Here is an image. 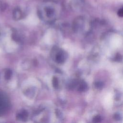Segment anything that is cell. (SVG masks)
Here are the masks:
<instances>
[{
	"label": "cell",
	"mask_w": 123,
	"mask_h": 123,
	"mask_svg": "<svg viewBox=\"0 0 123 123\" xmlns=\"http://www.w3.org/2000/svg\"><path fill=\"white\" fill-rule=\"evenodd\" d=\"M95 86L98 89H101L103 86V84L101 82H97L95 84Z\"/></svg>",
	"instance_id": "7c38bea8"
},
{
	"label": "cell",
	"mask_w": 123,
	"mask_h": 123,
	"mask_svg": "<svg viewBox=\"0 0 123 123\" xmlns=\"http://www.w3.org/2000/svg\"><path fill=\"white\" fill-rule=\"evenodd\" d=\"M13 17L15 19L18 20V19H20L22 18V16H23V13L22 11L19 9H15V10L13 12Z\"/></svg>",
	"instance_id": "30bf717a"
},
{
	"label": "cell",
	"mask_w": 123,
	"mask_h": 123,
	"mask_svg": "<svg viewBox=\"0 0 123 123\" xmlns=\"http://www.w3.org/2000/svg\"><path fill=\"white\" fill-rule=\"evenodd\" d=\"M51 84L52 87L55 89H59L62 87V78L59 75H54L52 78Z\"/></svg>",
	"instance_id": "ba28073f"
},
{
	"label": "cell",
	"mask_w": 123,
	"mask_h": 123,
	"mask_svg": "<svg viewBox=\"0 0 123 123\" xmlns=\"http://www.w3.org/2000/svg\"><path fill=\"white\" fill-rule=\"evenodd\" d=\"M122 57L120 54H118L116 55L115 57V60H116V61L119 62L122 61Z\"/></svg>",
	"instance_id": "5bb4252c"
},
{
	"label": "cell",
	"mask_w": 123,
	"mask_h": 123,
	"mask_svg": "<svg viewBox=\"0 0 123 123\" xmlns=\"http://www.w3.org/2000/svg\"><path fill=\"white\" fill-rule=\"evenodd\" d=\"M76 88L79 92H84L87 90L88 86L85 82L79 81Z\"/></svg>",
	"instance_id": "9c48e42d"
},
{
	"label": "cell",
	"mask_w": 123,
	"mask_h": 123,
	"mask_svg": "<svg viewBox=\"0 0 123 123\" xmlns=\"http://www.w3.org/2000/svg\"><path fill=\"white\" fill-rule=\"evenodd\" d=\"M51 113L50 111L46 108H42L36 111L33 118L37 122H47L50 119Z\"/></svg>",
	"instance_id": "3957f363"
},
{
	"label": "cell",
	"mask_w": 123,
	"mask_h": 123,
	"mask_svg": "<svg viewBox=\"0 0 123 123\" xmlns=\"http://www.w3.org/2000/svg\"><path fill=\"white\" fill-rule=\"evenodd\" d=\"M61 10V5L56 1L47 0L39 6L38 15L44 22L51 23L59 17Z\"/></svg>",
	"instance_id": "6da1fadb"
},
{
	"label": "cell",
	"mask_w": 123,
	"mask_h": 123,
	"mask_svg": "<svg viewBox=\"0 0 123 123\" xmlns=\"http://www.w3.org/2000/svg\"><path fill=\"white\" fill-rule=\"evenodd\" d=\"M117 14L120 17H123V7L120 8L118 10L117 12Z\"/></svg>",
	"instance_id": "4fadbf2b"
},
{
	"label": "cell",
	"mask_w": 123,
	"mask_h": 123,
	"mask_svg": "<svg viewBox=\"0 0 123 123\" xmlns=\"http://www.w3.org/2000/svg\"><path fill=\"white\" fill-rule=\"evenodd\" d=\"M102 118L100 115H96L93 118V122L94 123H99L101 121Z\"/></svg>",
	"instance_id": "8fae6325"
},
{
	"label": "cell",
	"mask_w": 123,
	"mask_h": 123,
	"mask_svg": "<svg viewBox=\"0 0 123 123\" xmlns=\"http://www.w3.org/2000/svg\"><path fill=\"white\" fill-rule=\"evenodd\" d=\"M14 72L9 68L3 69L0 73V81L5 85L9 86L15 79Z\"/></svg>",
	"instance_id": "277c9868"
},
{
	"label": "cell",
	"mask_w": 123,
	"mask_h": 123,
	"mask_svg": "<svg viewBox=\"0 0 123 123\" xmlns=\"http://www.w3.org/2000/svg\"><path fill=\"white\" fill-rule=\"evenodd\" d=\"M50 55L52 60L58 64H63L68 57L66 51L58 46H55L52 48Z\"/></svg>",
	"instance_id": "7a4b0ae2"
},
{
	"label": "cell",
	"mask_w": 123,
	"mask_h": 123,
	"mask_svg": "<svg viewBox=\"0 0 123 123\" xmlns=\"http://www.w3.org/2000/svg\"><path fill=\"white\" fill-rule=\"evenodd\" d=\"M114 118L115 119V120H120L121 119V116L118 114H115L114 115Z\"/></svg>",
	"instance_id": "9a60e30c"
},
{
	"label": "cell",
	"mask_w": 123,
	"mask_h": 123,
	"mask_svg": "<svg viewBox=\"0 0 123 123\" xmlns=\"http://www.w3.org/2000/svg\"><path fill=\"white\" fill-rule=\"evenodd\" d=\"M10 106V102L8 96L5 92L0 90V117L8 111Z\"/></svg>",
	"instance_id": "5b68a950"
},
{
	"label": "cell",
	"mask_w": 123,
	"mask_h": 123,
	"mask_svg": "<svg viewBox=\"0 0 123 123\" xmlns=\"http://www.w3.org/2000/svg\"><path fill=\"white\" fill-rule=\"evenodd\" d=\"M29 117V112L25 109H22L18 111L16 114V119L21 122L26 121Z\"/></svg>",
	"instance_id": "8992f818"
},
{
	"label": "cell",
	"mask_w": 123,
	"mask_h": 123,
	"mask_svg": "<svg viewBox=\"0 0 123 123\" xmlns=\"http://www.w3.org/2000/svg\"><path fill=\"white\" fill-rule=\"evenodd\" d=\"M83 27V20L82 18H79L76 19L73 25V29L76 32L78 33L82 31Z\"/></svg>",
	"instance_id": "52a82bcc"
}]
</instances>
